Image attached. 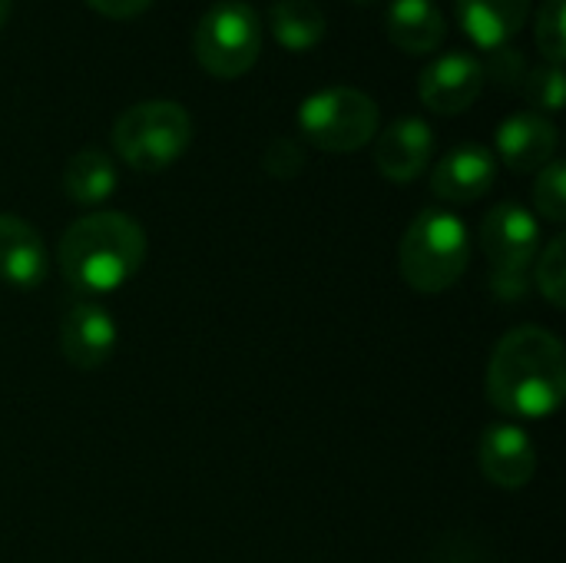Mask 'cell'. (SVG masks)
<instances>
[{"label": "cell", "instance_id": "cell-1", "mask_svg": "<svg viewBox=\"0 0 566 563\" xmlns=\"http://www.w3.org/2000/svg\"><path fill=\"white\" fill-rule=\"evenodd\" d=\"M488 402L514 418H547L566 398L564 345L541 325L511 329L488 362Z\"/></svg>", "mask_w": 566, "mask_h": 563}, {"label": "cell", "instance_id": "cell-2", "mask_svg": "<svg viewBox=\"0 0 566 563\" xmlns=\"http://www.w3.org/2000/svg\"><path fill=\"white\" fill-rule=\"evenodd\" d=\"M146 259V232L126 212H90L76 219L56 249L66 285L80 295L123 289Z\"/></svg>", "mask_w": 566, "mask_h": 563}, {"label": "cell", "instance_id": "cell-3", "mask_svg": "<svg viewBox=\"0 0 566 563\" xmlns=\"http://www.w3.org/2000/svg\"><path fill=\"white\" fill-rule=\"evenodd\" d=\"M471 262V236L468 226L448 209H424L401 236L398 269L401 279L421 295H441Z\"/></svg>", "mask_w": 566, "mask_h": 563}, {"label": "cell", "instance_id": "cell-4", "mask_svg": "<svg viewBox=\"0 0 566 563\" xmlns=\"http://www.w3.org/2000/svg\"><path fill=\"white\" fill-rule=\"evenodd\" d=\"M192 139L186 106L172 100H143L123 110L113 123V149L136 173L169 169Z\"/></svg>", "mask_w": 566, "mask_h": 563}, {"label": "cell", "instance_id": "cell-5", "mask_svg": "<svg viewBox=\"0 0 566 563\" xmlns=\"http://www.w3.org/2000/svg\"><path fill=\"white\" fill-rule=\"evenodd\" d=\"M192 53L209 76L235 80L249 73L262 53V20L255 7L245 0L212 3L192 30Z\"/></svg>", "mask_w": 566, "mask_h": 563}, {"label": "cell", "instance_id": "cell-6", "mask_svg": "<svg viewBox=\"0 0 566 563\" xmlns=\"http://www.w3.org/2000/svg\"><path fill=\"white\" fill-rule=\"evenodd\" d=\"M298 129L305 143L325 153H355L378 133V103L355 86H325L298 103Z\"/></svg>", "mask_w": 566, "mask_h": 563}, {"label": "cell", "instance_id": "cell-7", "mask_svg": "<svg viewBox=\"0 0 566 563\" xmlns=\"http://www.w3.org/2000/svg\"><path fill=\"white\" fill-rule=\"evenodd\" d=\"M481 246L494 275H527L541 252V222L517 202H497L481 222Z\"/></svg>", "mask_w": 566, "mask_h": 563}, {"label": "cell", "instance_id": "cell-8", "mask_svg": "<svg viewBox=\"0 0 566 563\" xmlns=\"http://www.w3.org/2000/svg\"><path fill=\"white\" fill-rule=\"evenodd\" d=\"M484 83H488V70L478 56L444 53L421 70L418 96L431 113L454 116V113H464L478 103Z\"/></svg>", "mask_w": 566, "mask_h": 563}, {"label": "cell", "instance_id": "cell-9", "mask_svg": "<svg viewBox=\"0 0 566 563\" xmlns=\"http://www.w3.org/2000/svg\"><path fill=\"white\" fill-rule=\"evenodd\" d=\"M478 465L491 484L504 491H521L531 484L537 471V448L524 428L497 421V425H488L478 441Z\"/></svg>", "mask_w": 566, "mask_h": 563}, {"label": "cell", "instance_id": "cell-10", "mask_svg": "<svg viewBox=\"0 0 566 563\" xmlns=\"http://www.w3.org/2000/svg\"><path fill=\"white\" fill-rule=\"evenodd\" d=\"M434 156V129L421 116H398L375 133V166L391 183H415Z\"/></svg>", "mask_w": 566, "mask_h": 563}, {"label": "cell", "instance_id": "cell-11", "mask_svg": "<svg viewBox=\"0 0 566 563\" xmlns=\"http://www.w3.org/2000/svg\"><path fill=\"white\" fill-rule=\"evenodd\" d=\"M116 338L119 332L113 315L90 299L76 302L60 322V352L76 372L103 368L116 348Z\"/></svg>", "mask_w": 566, "mask_h": 563}, {"label": "cell", "instance_id": "cell-12", "mask_svg": "<svg viewBox=\"0 0 566 563\" xmlns=\"http://www.w3.org/2000/svg\"><path fill=\"white\" fill-rule=\"evenodd\" d=\"M497 179V159L481 143L454 146L431 173V192L444 202H478Z\"/></svg>", "mask_w": 566, "mask_h": 563}, {"label": "cell", "instance_id": "cell-13", "mask_svg": "<svg viewBox=\"0 0 566 563\" xmlns=\"http://www.w3.org/2000/svg\"><path fill=\"white\" fill-rule=\"evenodd\" d=\"M557 126L541 113H514L497 126V156L514 173H537L557 153Z\"/></svg>", "mask_w": 566, "mask_h": 563}, {"label": "cell", "instance_id": "cell-14", "mask_svg": "<svg viewBox=\"0 0 566 563\" xmlns=\"http://www.w3.org/2000/svg\"><path fill=\"white\" fill-rule=\"evenodd\" d=\"M50 259L40 232L10 212H0V282L13 289H36L46 279Z\"/></svg>", "mask_w": 566, "mask_h": 563}, {"label": "cell", "instance_id": "cell-15", "mask_svg": "<svg viewBox=\"0 0 566 563\" xmlns=\"http://www.w3.org/2000/svg\"><path fill=\"white\" fill-rule=\"evenodd\" d=\"M531 0H458V23L481 50L507 46L527 23Z\"/></svg>", "mask_w": 566, "mask_h": 563}, {"label": "cell", "instance_id": "cell-16", "mask_svg": "<svg viewBox=\"0 0 566 563\" xmlns=\"http://www.w3.org/2000/svg\"><path fill=\"white\" fill-rule=\"evenodd\" d=\"M385 33L398 50L411 56H424L444 43L448 23L434 0H391L385 17Z\"/></svg>", "mask_w": 566, "mask_h": 563}, {"label": "cell", "instance_id": "cell-17", "mask_svg": "<svg viewBox=\"0 0 566 563\" xmlns=\"http://www.w3.org/2000/svg\"><path fill=\"white\" fill-rule=\"evenodd\" d=\"M116 186H119V173L106 149L96 146L76 149L63 166V192L76 206H96L109 199Z\"/></svg>", "mask_w": 566, "mask_h": 563}, {"label": "cell", "instance_id": "cell-18", "mask_svg": "<svg viewBox=\"0 0 566 563\" xmlns=\"http://www.w3.org/2000/svg\"><path fill=\"white\" fill-rule=\"evenodd\" d=\"M269 27L272 37L292 53L315 50L328 33V20L315 0H275L269 7Z\"/></svg>", "mask_w": 566, "mask_h": 563}, {"label": "cell", "instance_id": "cell-19", "mask_svg": "<svg viewBox=\"0 0 566 563\" xmlns=\"http://www.w3.org/2000/svg\"><path fill=\"white\" fill-rule=\"evenodd\" d=\"M537 50L544 63L564 66L566 56V0H541L537 23H534Z\"/></svg>", "mask_w": 566, "mask_h": 563}, {"label": "cell", "instance_id": "cell-20", "mask_svg": "<svg viewBox=\"0 0 566 563\" xmlns=\"http://www.w3.org/2000/svg\"><path fill=\"white\" fill-rule=\"evenodd\" d=\"M537 289L541 295L554 305V309H564L566 305V236H554L547 242V249L541 252V262H537Z\"/></svg>", "mask_w": 566, "mask_h": 563}, {"label": "cell", "instance_id": "cell-21", "mask_svg": "<svg viewBox=\"0 0 566 563\" xmlns=\"http://www.w3.org/2000/svg\"><path fill=\"white\" fill-rule=\"evenodd\" d=\"M534 206L551 222H564L566 219V166L560 159H551L544 169H537Z\"/></svg>", "mask_w": 566, "mask_h": 563}, {"label": "cell", "instance_id": "cell-22", "mask_svg": "<svg viewBox=\"0 0 566 563\" xmlns=\"http://www.w3.org/2000/svg\"><path fill=\"white\" fill-rule=\"evenodd\" d=\"M524 96L537 106V113H560L564 110V66L541 63L524 80Z\"/></svg>", "mask_w": 566, "mask_h": 563}, {"label": "cell", "instance_id": "cell-23", "mask_svg": "<svg viewBox=\"0 0 566 563\" xmlns=\"http://www.w3.org/2000/svg\"><path fill=\"white\" fill-rule=\"evenodd\" d=\"M265 169L279 179H292L305 169V149L295 143V139H275L269 149H265Z\"/></svg>", "mask_w": 566, "mask_h": 563}, {"label": "cell", "instance_id": "cell-24", "mask_svg": "<svg viewBox=\"0 0 566 563\" xmlns=\"http://www.w3.org/2000/svg\"><path fill=\"white\" fill-rule=\"evenodd\" d=\"M96 13L109 17V20H133L143 10L153 7V0H86Z\"/></svg>", "mask_w": 566, "mask_h": 563}, {"label": "cell", "instance_id": "cell-25", "mask_svg": "<svg viewBox=\"0 0 566 563\" xmlns=\"http://www.w3.org/2000/svg\"><path fill=\"white\" fill-rule=\"evenodd\" d=\"M10 10H13V0H0V27L7 23V17H10Z\"/></svg>", "mask_w": 566, "mask_h": 563}, {"label": "cell", "instance_id": "cell-26", "mask_svg": "<svg viewBox=\"0 0 566 563\" xmlns=\"http://www.w3.org/2000/svg\"><path fill=\"white\" fill-rule=\"evenodd\" d=\"M355 3H371V0H355Z\"/></svg>", "mask_w": 566, "mask_h": 563}]
</instances>
